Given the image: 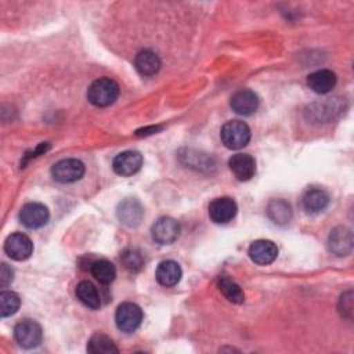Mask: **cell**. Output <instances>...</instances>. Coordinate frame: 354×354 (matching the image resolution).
Listing matches in <instances>:
<instances>
[{
  "label": "cell",
  "instance_id": "cell-1",
  "mask_svg": "<svg viewBox=\"0 0 354 354\" xmlns=\"http://www.w3.org/2000/svg\"><path fill=\"white\" fill-rule=\"evenodd\" d=\"M118 95L119 84L111 77L94 80L87 90V98L95 106H108L116 101Z\"/></svg>",
  "mask_w": 354,
  "mask_h": 354
},
{
  "label": "cell",
  "instance_id": "cell-2",
  "mask_svg": "<svg viewBox=\"0 0 354 354\" xmlns=\"http://www.w3.org/2000/svg\"><path fill=\"white\" fill-rule=\"evenodd\" d=\"M223 144L230 149H241L250 140V129L242 120H230L224 123L220 131Z\"/></svg>",
  "mask_w": 354,
  "mask_h": 354
},
{
  "label": "cell",
  "instance_id": "cell-3",
  "mask_svg": "<svg viewBox=\"0 0 354 354\" xmlns=\"http://www.w3.org/2000/svg\"><path fill=\"white\" fill-rule=\"evenodd\" d=\"M142 310L136 303H122L115 314V322L119 330L124 333L134 332L142 321Z\"/></svg>",
  "mask_w": 354,
  "mask_h": 354
},
{
  "label": "cell",
  "instance_id": "cell-4",
  "mask_svg": "<svg viewBox=\"0 0 354 354\" xmlns=\"http://www.w3.org/2000/svg\"><path fill=\"white\" fill-rule=\"evenodd\" d=\"M14 336L18 344L24 348H33L43 339L41 326L33 319H22L14 328Z\"/></svg>",
  "mask_w": 354,
  "mask_h": 354
},
{
  "label": "cell",
  "instance_id": "cell-5",
  "mask_svg": "<svg viewBox=\"0 0 354 354\" xmlns=\"http://www.w3.org/2000/svg\"><path fill=\"white\" fill-rule=\"evenodd\" d=\"M84 165L77 159H62L51 167V176L58 183H75L84 174Z\"/></svg>",
  "mask_w": 354,
  "mask_h": 354
},
{
  "label": "cell",
  "instance_id": "cell-6",
  "mask_svg": "<svg viewBox=\"0 0 354 354\" xmlns=\"http://www.w3.org/2000/svg\"><path fill=\"white\" fill-rule=\"evenodd\" d=\"M4 250L8 254V257L22 261L32 256L33 253V243L29 236L21 232L11 234L6 242H4Z\"/></svg>",
  "mask_w": 354,
  "mask_h": 354
},
{
  "label": "cell",
  "instance_id": "cell-7",
  "mask_svg": "<svg viewBox=\"0 0 354 354\" xmlns=\"http://www.w3.org/2000/svg\"><path fill=\"white\" fill-rule=\"evenodd\" d=\"M180 224L171 217H160L152 225V239L159 245H170L180 236Z\"/></svg>",
  "mask_w": 354,
  "mask_h": 354
},
{
  "label": "cell",
  "instance_id": "cell-8",
  "mask_svg": "<svg viewBox=\"0 0 354 354\" xmlns=\"http://www.w3.org/2000/svg\"><path fill=\"white\" fill-rule=\"evenodd\" d=\"M50 218L48 209L39 202H30L22 206L19 212L21 223L30 230H36L43 227Z\"/></svg>",
  "mask_w": 354,
  "mask_h": 354
},
{
  "label": "cell",
  "instance_id": "cell-9",
  "mask_svg": "<svg viewBox=\"0 0 354 354\" xmlns=\"http://www.w3.org/2000/svg\"><path fill=\"white\" fill-rule=\"evenodd\" d=\"M236 210L238 206L232 198H216L209 205V217L216 224H225L235 217Z\"/></svg>",
  "mask_w": 354,
  "mask_h": 354
},
{
  "label": "cell",
  "instance_id": "cell-10",
  "mask_svg": "<svg viewBox=\"0 0 354 354\" xmlns=\"http://www.w3.org/2000/svg\"><path fill=\"white\" fill-rule=\"evenodd\" d=\"M142 166V155L138 151H124L115 156L112 167L119 176H131Z\"/></svg>",
  "mask_w": 354,
  "mask_h": 354
},
{
  "label": "cell",
  "instance_id": "cell-11",
  "mask_svg": "<svg viewBox=\"0 0 354 354\" xmlns=\"http://www.w3.org/2000/svg\"><path fill=\"white\" fill-rule=\"evenodd\" d=\"M278 256V248L272 241L257 239L249 246V257L260 266L271 264Z\"/></svg>",
  "mask_w": 354,
  "mask_h": 354
},
{
  "label": "cell",
  "instance_id": "cell-12",
  "mask_svg": "<svg viewBox=\"0 0 354 354\" xmlns=\"http://www.w3.org/2000/svg\"><path fill=\"white\" fill-rule=\"evenodd\" d=\"M230 170L239 181L250 180L256 173V160L249 153H235L228 160Z\"/></svg>",
  "mask_w": 354,
  "mask_h": 354
},
{
  "label": "cell",
  "instance_id": "cell-13",
  "mask_svg": "<svg viewBox=\"0 0 354 354\" xmlns=\"http://www.w3.org/2000/svg\"><path fill=\"white\" fill-rule=\"evenodd\" d=\"M328 248L336 256H347L353 249V232L350 228L337 227L328 238Z\"/></svg>",
  "mask_w": 354,
  "mask_h": 354
},
{
  "label": "cell",
  "instance_id": "cell-14",
  "mask_svg": "<svg viewBox=\"0 0 354 354\" xmlns=\"http://www.w3.org/2000/svg\"><path fill=\"white\" fill-rule=\"evenodd\" d=\"M230 104H231V108L234 112L243 115V116H249L257 111L259 97L254 91H252L249 88H242L231 97Z\"/></svg>",
  "mask_w": 354,
  "mask_h": 354
},
{
  "label": "cell",
  "instance_id": "cell-15",
  "mask_svg": "<svg viewBox=\"0 0 354 354\" xmlns=\"http://www.w3.org/2000/svg\"><path fill=\"white\" fill-rule=\"evenodd\" d=\"M118 218L127 227H136L141 223L144 216V209L141 203L134 198H127L119 203L116 210Z\"/></svg>",
  "mask_w": 354,
  "mask_h": 354
},
{
  "label": "cell",
  "instance_id": "cell-16",
  "mask_svg": "<svg viewBox=\"0 0 354 354\" xmlns=\"http://www.w3.org/2000/svg\"><path fill=\"white\" fill-rule=\"evenodd\" d=\"M336 75L330 69H318L308 75L307 86L318 94L329 93L336 84Z\"/></svg>",
  "mask_w": 354,
  "mask_h": 354
},
{
  "label": "cell",
  "instance_id": "cell-17",
  "mask_svg": "<svg viewBox=\"0 0 354 354\" xmlns=\"http://www.w3.org/2000/svg\"><path fill=\"white\" fill-rule=\"evenodd\" d=\"M301 203L307 213L317 214L326 209L329 203V195L322 188H310L304 192Z\"/></svg>",
  "mask_w": 354,
  "mask_h": 354
},
{
  "label": "cell",
  "instance_id": "cell-18",
  "mask_svg": "<svg viewBox=\"0 0 354 354\" xmlns=\"http://www.w3.org/2000/svg\"><path fill=\"white\" fill-rule=\"evenodd\" d=\"M181 267L178 266V263L173 261V260H165L162 263H159L155 277L156 281L162 285V286H174L178 283V281L181 279Z\"/></svg>",
  "mask_w": 354,
  "mask_h": 354
},
{
  "label": "cell",
  "instance_id": "cell-19",
  "mask_svg": "<svg viewBox=\"0 0 354 354\" xmlns=\"http://www.w3.org/2000/svg\"><path fill=\"white\" fill-rule=\"evenodd\" d=\"M134 65L141 76L149 77L158 73V71L160 69V59L158 54H155L152 50H142L136 55Z\"/></svg>",
  "mask_w": 354,
  "mask_h": 354
},
{
  "label": "cell",
  "instance_id": "cell-20",
  "mask_svg": "<svg viewBox=\"0 0 354 354\" xmlns=\"http://www.w3.org/2000/svg\"><path fill=\"white\" fill-rule=\"evenodd\" d=\"M76 297L88 308L97 310L101 306V297L97 288L90 281H82L76 286Z\"/></svg>",
  "mask_w": 354,
  "mask_h": 354
},
{
  "label": "cell",
  "instance_id": "cell-21",
  "mask_svg": "<svg viewBox=\"0 0 354 354\" xmlns=\"http://www.w3.org/2000/svg\"><path fill=\"white\" fill-rule=\"evenodd\" d=\"M267 214L275 224L283 225L292 218V207L283 199H272L267 206Z\"/></svg>",
  "mask_w": 354,
  "mask_h": 354
},
{
  "label": "cell",
  "instance_id": "cell-22",
  "mask_svg": "<svg viewBox=\"0 0 354 354\" xmlns=\"http://www.w3.org/2000/svg\"><path fill=\"white\" fill-rule=\"evenodd\" d=\"M217 286H218L220 292H221L231 303H235V304L243 303V300H245L243 290L241 289V286H239L236 282H234V281L230 279L228 277L220 275V277L217 278Z\"/></svg>",
  "mask_w": 354,
  "mask_h": 354
},
{
  "label": "cell",
  "instance_id": "cell-23",
  "mask_svg": "<svg viewBox=\"0 0 354 354\" xmlns=\"http://www.w3.org/2000/svg\"><path fill=\"white\" fill-rule=\"evenodd\" d=\"M87 351L91 354H112L118 353L119 350L111 337L102 333H95L87 342Z\"/></svg>",
  "mask_w": 354,
  "mask_h": 354
},
{
  "label": "cell",
  "instance_id": "cell-24",
  "mask_svg": "<svg viewBox=\"0 0 354 354\" xmlns=\"http://www.w3.org/2000/svg\"><path fill=\"white\" fill-rule=\"evenodd\" d=\"M91 274L97 281L106 285L115 279L116 268L111 261L102 259V260H97L91 264Z\"/></svg>",
  "mask_w": 354,
  "mask_h": 354
},
{
  "label": "cell",
  "instance_id": "cell-25",
  "mask_svg": "<svg viewBox=\"0 0 354 354\" xmlns=\"http://www.w3.org/2000/svg\"><path fill=\"white\" fill-rule=\"evenodd\" d=\"M21 300L15 292L3 290L0 293V314L1 317H10L15 314L19 308Z\"/></svg>",
  "mask_w": 354,
  "mask_h": 354
},
{
  "label": "cell",
  "instance_id": "cell-26",
  "mask_svg": "<svg viewBox=\"0 0 354 354\" xmlns=\"http://www.w3.org/2000/svg\"><path fill=\"white\" fill-rule=\"evenodd\" d=\"M120 261L124 266L126 270L131 272H137L142 268L144 266V257L140 250L137 249H126L120 254Z\"/></svg>",
  "mask_w": 354,
  "mask_h": 354
},
{
  "label": "cell",
  "instance_id": "cell-27",
  "mask_svg": "<svg viewBox=\"0 0 354 354\" xmlns=\"http://www.w3.org/2000/svg\"><path fill=\"white\" fill-rule=\"evenodd\" d=\"M339 311L342 315L351 318L353 314V299H351V292H347L346 295H342L339 300Z\"/></svg>",
  "mask_w": 354,
  "mask_h": 354
},
{
  "label": "cell",
  "instance_id": "cell-28",
  "mask_svg": "<svg viewBox=\"0 0 354 354\" xmlns=\"http://www.w3.org/2000/svg\"><path fill=\"white\" fill-rule=\"evenodd\" d=\"M12 279H14V271L6 263H3L0 268V286L1 288L8 286L12 282Z\"/></svg>",
  "mask_w": 354,
  "mask_h": 354
}]
</instances>
